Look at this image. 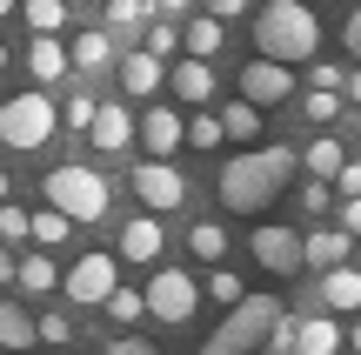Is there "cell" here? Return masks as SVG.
<instances>
[{
    "label": "cell",
    "mask_w": 361,
    "mask_h": 355,
    "mask_svg": "<svg viewBox=\"0 0 361 355\" xmlns=\"http://www.w3.org/2000/svg\"><path fill=\"white\" fill-rule=\"evenodd\" d=\"M288 181H295V148H241V155L221 168V208L261 215Z\"/></svg>",
    "instance_id": "cell-1"
},
{
    "label": "cell",
    "mask_w": 361,
    "mask_h": 355,
    "mask_svg": "<svg viewBox=\"0 0 361 355\" xmlns=\"http://www.w3.org/2000/svg\"><path fill=\"white\" fill-rule=\"evenodd\" d=\"M255 40L268 61H314L322 54V20H314V0H268L255 13Z\"/></svg>",
    "instance_id": "cell-2"
},
{
    "label": "cell",
    "mask_w": 361,
    "mask_h": 355,
    "mask_svg": "<svg viewBox=\"0 0 361 355\" xmlns=\"http://www.w3.org/2000/svg\"><path fill=\"white\" fill-rule=\"evenodd\" d=\"M281 315H288V308L274 302V295H241V302L228 308V322L207 335L201 355H255V349H268V335H274Z\"/></svg>",
    "instance_id": "cell-3"
},
{
    "label": "cell",
    "mask_w": 361,
    "mask_h": 355,
    "mask_svg": "<svg viewBox=\"0 0 361 355\" xmlns=\"http://www.w3.org/2000/svg\"><path fill=\"white\" fill-rule=\"evenodd\" d=\"M47 201L61 215H74V222H101L107 201H114V188H107L101 168H80V161H67V168L47 174Z\"/></svg>",
    "instance_id": "cell-4"
},
{
    "label": "cell",
    "mask_w": 361,
    "mask_h": 355,
    "mask_svg": "<svg viewBox=\"0 0 361 355\" xmlns=\"http://www.w3.org/2000/svg\"><path fill=\"white\" fill-rule=\"evenodd\" d=\"M54 101L47 94H13V101H0V141L20 148V155H34V148L54 141Z\"/></svg>",
    "instance_id": "cell-5"
},
{
    "label": "cell",
    "mask_w": 361,
    "mask_h": 355,
    "mask_svg": "<svg viewBox=\"0 0 361 355\" xmlns=\"http://www.w3.org/2000/svg\"><path fill=\"white\" fill-rule=\"evenodd\" d=\"M194 308H201V289H194L188 268H161L154 282H147V315L180 329V322H194Z\"/></svg>",
    "instance_id": "cell-6"
},
{
    "label": "cell",
    "mask_w": 361,
    "mask_h": 355,
    "mask_svg": "<svg viewBox=\"0 0 361 355\" xmlns=\"http://www.w3.org/2000/svg\"><path fill=\"white\" fill-rule=\"evenodd\" d=\"M61 289H67L74 308H107V295L121 289V262H114V255H80V262L67 268Z\"/></svg>",
    "instance_id": "cell-7"
},
{
    "label": "cell",
    "mask_w": 361,
    "mask_h": 355,
    "mask_svg": "<svg viewBox=\"0 0 361 355\" xmlns=\"http://www.w3.org/2000/svg\"><path fill=\"white\" fill-rule=\"evenodd\" d=\"M255 262L268 268V275H301L308 268V235H295V228H255Z\"/></svg>",
    "instance_id": "cell-8"
},
{
    "label": "cell",
    "mask_w": 361,
    "mask_h": 355,
    "mask_svg": "<svg viewBox=\"0 0 361 355\" xmlns=\"http://www.w3.org/2000/svg\"><path fill=\"white\" fill-rule=\"evenodd\" d=\"M241 94H247L255 107L295 101V67H288V61H268V54H261V61H247V67H241Z\"/></svg>",
    "instance_id": "cell-9"
},
{
    "label": "cell",
    "mask_w": 361,
    "mask_h": 355,
    "mask_svg": "<svg viewBox=\"0 0 361 355\" xmlns=\"http://www.w3.org/2000/svg\"><path fill=\"white\" fill-rule=\"evenodd\" d=\"M134 201H147L154 215H168V208H180V201H188V181H180L168 161L154 155V161H141V168H134Z\"/></svg>",
    "instance_id": "cell-10"
},
{
    "label": "cell",
    "mask_w": 361,
    "mask_h": 355,
    "mask_svg": "<svg viewBox=\"0 0 361 355\" xmlns=\"http://www.w3.org/2000/svg\"><path fill=\"white\" fill-rule=\"evenodd\" d=\"M180 141H188V121H180L174 107H147V114H141V148H147V155L168 161Z\"/></svg>",
    "instance_id": "cell-11"
},
{
    "label": "cell",
    "mask_w": 361,
    "mask_h": 355,
    "mask_svg": "<svg viewBox=\"0 0 361 355\" xmlns=\"http://www.w3.org/2000/svg\"><path fill=\"white\" fill-rule=\"evenodd\" d=\"M67 67H74V47H61L54 34H34V40H27V74H34V80H61Z\"/></svg>",
    "instance_id": "cell-12"
},
{
    "label": "cell",
    "mask_w": 361,
    "mask_h": 355,
    "mask_svg": "<svg viewBox=\"0 0 361 355\" xmlns=\"http://www.w3.org/2000/svg\"><path fill=\"white\" fill-rule=\"evenodd\" d=\"M161 255V222H154V208L147 215H134L128 228H121V262H154Z\"/></svg>",
    "instance_id": "cell-13"
},
{
    "label": "cell",
    "mask_w": 361,
    "mask_h": 355,
    "mask_svg": "<svg viewBox=\"0 0 361 355\" xmlns=\"http://www.w3.org/2000/svg\"><path fill=\"white\" fill-rule=\"evenodd\" d=\"M87 141L101 148V155H121V148L134 141V121H128V107H101V114H94V128H87Z\"/></svg>",
    "instance_id": "cell-14"
},
{
    "label": "cell",
    "mask_w": 361,
    "mask_h": 355,
    "mask_svg": "<svg viewBox=\"0 0 361 355\" xmlns=\"http://www.w3.org/2000/svg\"><path fill=\"white\" fill-rule=\"evenodd\" d=\"M40 315H27V302H0V349H34Z\"/></svg>",
    "instance_id": "cell-15"
},
{
    "label": "cell",
    "mask_w": 361,
    "mask_h": 355,
    "mask_svg": "<svg viewBox=\"0 0 361 355\" xmlns=\"http://www.w3.org/2000/svg\"><path fill=\"white\" fill-rule=\"evenodd\" d=\"M341 262H348V228H314L308 235V268L328 275V268H341Z\"/></svg>",
    "instance_id": "cell-16"
},
{
    "label": "cell",
    "mask_w": 361,
    "mask_h": 355,
    "mask_svg": "<svg viewBox=\"0 0 361 355\" xmlns=\"http://www.w3.org/2000/svg\"><path fill=\"white\" fill-rule=\"evenodd\" d=\"M161 80H168V74H161V54H128V61H121V88H128V94H154L161 88Z\"/></svg>",
    "instance_id": "cell-17"
},
{
    "label": "cell",
    "mask_w": 361,
    "mask_h": 355,
    "mask_svg": "<svg viewBox=\"0 0 361 355\" xmlns=\"http://www.w3.org/2000/svg\"><path fill=\"white\" fill-rule=\"evenodd\" d=\"M322 302L328 308H361V268H348V262L328 268L322 275Z\"/></svg>",
    "instance_id": "cell-18"
},
{
    "label": "cell",
    "mask_w": 361,
    "mask_h": 355,
    "mask_svg": "<svg viewBox=\"0 0 361 355\" xmlns=\"http://www.w3.org/2000/svg\"><path fill=\"white\" fill-rule=\"evenodd\" d=\"M174 94H188V107H201L207 94H214V74H207V61H201V54H188V61L174 67Z\"/></svg>",
    "instance_id": "cell-19"
},
{
    "label": "cell",
    "mask_w": 361,
    "mask_h": 355,
    "mask_svg": "<svg viewBox=\"0 0 361 355\" xmlns=\"http://www.w3.org/2000/svg\"><path fill=\"white\" fill-rule=\"evenodd\" d=\"M61 282H67V275L47 262V255H20V295H54Z\"/></svg>",
    "instance_id": "cell-20"
},
{
    "label": "cell",
    "mask_w": 361,
    "mask_h": 355,
    "mask_svg": "<svg viewBox=\"0 0 361 355\" xmlns=\"http://www.w3.org/2000/svg\"><path fill=\"white\" fill-rule=\"evenodd\" d=\"M107 61H114V34H107V27H80L74 67H107Z\"/></svg>",
    "instance_id": "cell-21"
},
{
    "label": "cell",
    "mask_w": 361,
    "mask_h": 355,
    "mask_svg": "<svg viewBox=\"0 0 361 355\" xmlns=\"http://www.w3.org/2000/svg\"><path fill=\"white\" fill-rule=\"evenodd\" d=\"M221 128H228V141H255V134H261V107L241 94V101L221 107Z\"/></svg>",
    "instance_id": "cell-22"
},
{
    "label": "cell",
    "mask_w": 361,
    "mask_h": 355,
    "mask_svg": "<svg viewBox=\"0 0 361 355\" xmlns=\"http://www.w3.org/2000/svg\"><path fill=\"white\" fill-rule=\"evenodd\" d=\"M301 168H308V174H322V181H335V174L348 168V155H341V141H328V134H322V141H308Z\"/></svg>",
    "instance_id": "cell-23"
},
{
    "label": "cell",
    "mask_w": 361,
    "mask_h": 355,
    "mask_svg": "<svg viewBox=\"0 0 361 355\" xmlns=\"http://www.w3.org/2000/svg\"><path fill=\"white\" fill-rule=\"evenodd\" d=\"M341 349V329L328 315H314V322H301V342H295V355H335Z\"/></svg>",
    "instance_id": "cell-24"
},
{
    "label": "cell",
    "mask_w": 361,
    "mask_h": 355,
    "mask_svg": "<svg viewBox=\"0 0 361 355\" xmlns=\"http://www.w3.org/2000/svg\"><path fill=\"white\" fill-rule=\"evenodd\" d=\"M107 315H114L121 329H134V322L147 315V289H114V295H107Z\"/></svg>",
    "instance_id": "cell-25"
},
{
    "label": "cell",
    "mask_w": 361,
    "mask_h": 355,
    "mask_svg": "<svg viewBox=\"0 0 361 355\" xmlns=\"http://www.w3.org/2000/svg\"><path fill=\"white\" fill-rule=\"evenodd\" d=\"M27 27H34V34H61L67 27V0H27Z\"/></svg>",
    "instance_id": "cell-26"
},
{
    "label": "cell",
    "mask_w": 361,
    "mask_h": 355,
    "mask_svg": "<svg viewBox=\"0 0 361 355\" xmlns=\"http://www.w3.org/2000/svg\"><path fill=\"white\" fill-rule=\"evenodd\" d=\"M67 235H74V215H61V208H40L34 215V241H40V248H54V241H67Z\"/></svg>",
    "instance_id": "cell-27"
},
{
    "label": "cell",
    "mask_w": 361,
    "mask_h": 355,
    "mask_svg": "<svg viewBox=\"0 0 361 355\" xmlns=\"http://www.w3.org/2000/svg\"><path fill=\"white\" fill-rule=\"evenodd\" d=\"M188 54H201V61L221 54V13H201V20L188 27Z\"/></svg>",
    "instance_id": "cell-28"
},
{
    "label": "cell",
    "mask_w": 361,
    "mask_h": 355,
    "mask_svg": "<svg viewBox=\"0 0 361 355\" xmlns=\"http://www.w3.org/2000/svg\"><path fill=\"white\" fill-rule=\"evenodd\" d=\"M0 241H34V215L20 201H0Z\"/></svg>",
    "instance_id": "cell-29"
},
{
    "label": "cell",
    "mask_w": 361,
    "mask_h": 355,
    "mask_svg": "<svg viewBox=\"0 0 361 355\" xmlns=\"http://www.w3.org/2000/svg\"><path fill=\"white\" fill-rule=\"evenodd\" d=\"M188 248L201 255V262H221V255H228V235H221L214 222H201V228H194V235H188Z\"/></svg>",
    "instance_id": "cell-30"
},
{
    "label": "cell",
    "mask_w": 361,
    "mask_h": 355,
    "mask_svg": "<svg viewBox=\"0 0 361 355\" xmlns=\"http://www.w3.org/2000/svg\"><path fill=\"white\" fill-rule=\"evenodd\" d=\"M221 141H228L221 114H194V121H188V148H221Z\"/></svg>",
    "instance_id": "cell-31"
},
{
    "label": "cell",
    "mask_w": 361,
    "mask_h": 355,
    "mask_svg": "<svg viewBox=\"0 0 361 355\" xmlns=\"http://www.w3.org/2000/svg\"><path fill=\"white\" fill-rule=\"evenodd\" d=\"M94 114H101V101H94V94H74V101L61 107V121H67L74 134H87V128H94Z\"/></svg>",
    "instance_id": "cell-32"
},
{
    "label": "cell",
    "mask_w": 361,
    "mask_h": 355,
    "mask_svg": "<svg viewBox=\"0 0 361 355\" xmlns=\"http://www.w3.org/2000/svg\"><path fill=\"white\" fill-rule=\"evenodd\" d=\"M40 342L67 349V342H74V315H67V308H54V315H40Z\"/></svg>",
    "instance_id": "cell-33"
},
{
    "label": "cell",
    "mask_w": 361,
    "mask_h": 355,
    "mask_svg": "<svg viewBox=\"0 0 361 355\" xmlns=\"http://www.w3.org/2000/svg\"><path fill=\"white\" fill-rule=\"evenodd\" d=\"M301 107H308V121H335L341 114V88H314Z\"/></svg>",
    "instance_id": "cell-34"
},
{
    "label": "cell",
    "mask_w": 361,
    "mask_h": 355,
    "mask_svg": "<svg viewBox=\"0 0 361 355\" xmlns=\"http://www.w3.org/2000/svg\"><path fill=\"white\" fill-rule=\"evenodd\" d=\"M147 20V0H107V27H141Z\"/></svg>",
    "instance_id": "cell-35"
},
{
    "label": "cell",
    "mask_w": 361,
    "mask_h": 355,
    "mask_svg": "<svg viewBox=\"0 0 361 355\" xmlns=\"http://www.w3.org/2000/svg\"><path fill=\"white\" fill-rule=\"evenodd\" d=\"M207 295H214V302H228V308H234V302H241L247 289H241V275H228V268H214V275H207Z\"/></svg>",
    "instance_id": "cell-36"
},
{
    "label": "cell",
    "mask_w": 361,
    "mask_h": 355,
    "mask_svg": "<svg viewBox=\"0 0 361 355\" xmlns=\"http://www.w3.org/2000/svg\"><path fill=\"white\" fill-rule=\"evenodd\" d=\"M141 47H147V54H161V61H168V54L180 47V34H174L168 20H161V27H147V40H141Z\"/></svg>",
    "instance_id": "cell-37"
},
{
    "label": "cell",
    "mask_w": 361,
    "mask_h": 355,
    "mask_svg": "<svg viewBox=\"0 0 361 355\" xmlns=\"http://www.w3.org/2000/svg\"><path fill=\"white\" fill-rule=\"evenodd\" d=\"M328 201H335V195H328V181L314 174V181L301 188V208H308V215H328Z\"/></svg>",
    "instance_id": "cell-38"
},
{
    "label": "cell",
    "mask_w": 361,
    "mask_h": 355,
    "mask_svg": "<svg viewBox=\"0 0 361 355\" xmlns=\"http://www.w3.org/2000/svg\"><path fill=\"white\" fill-rule=\"evenodd\" d=\"M107 355H161V349L147 342V335H114V342H107Z\"/></svg>",
    "instance_id": "cell-39"
},
{
    "label": "cell",
    "mask_w": 361,
    "mask_h": 355,
    "mask_svg": "<svg viewBox=\"0 0 361 355\" xmlns=\"http://www.w3.org/2000/svg\"><path fill=\"white\" fill-rule=\"evenodd\" d=\"M341 228H348V235H361V195H341Z\"/></svg>",
    "instance_id": "cell-40"
},
{
    "label": "cell",
    "mask_w": 361,
    "mask_h": 355,
    "mask_svg": "<svg viewBox=\"0 0 361 355\" xmlns=\"http://www.w3.org/2000/svg\"><path fill=\"white\" fill-rule=\"evenodd\" d=\"M314 88H348V74H341L335 61H322V67H314Z\"/></svg>",
    "instance_id": "cell-41"
},
{
    "label": "cell",
    "mask_w": 361,
    "mask_h": 355,
    "mask_svg": "<svg viewBox=\"0 0 361 355\" xmlns=\"http://www.w3.org/2000/svg\"><path fill=\"white\" fill-rule=\"evenodd\" d=\"M335 188H341V195H361V161H348V168L335 174Z\"/></svg>",
    "instance_id": "cell-42"
},
{
    "label": "cell",
    "mask_w": 361,
    "mask_h": 355,
    "mask_svg": "<svg viewBox=\"0 0 361 355\" xmlns=\"http://www.w3.org/2000/svg\"><path fill=\"white\" fill-rule=\"evenodd\" d=\"M0 282H20V255L13 248H0Z\"/></svg>",
    "instance_id": "cell-43"
},
{
    "label": "cell",
    "mask_w": 361,
    "mask_h": 355,
    "mask_svg": "<svg viewBox=\"0 0 361 355\" xmlns=\"http://www.w3.org/2000/svg\"><path fill=\"white\" fill-rule=\"evenodd\" d=\"M207 13H221V20H234V13H247V0H207Z\"/></svg>",
    "instance_id": "cell-44"
},
{
    "label": "cell",
    "mask_w": 361,
    "mask_h": 355,
    "mask_svg": "<svg viewBox=\"0 0 361 355\" xmlns=\"http://www.w3.org/2000/svg\"><path fill=\"white\" fill-rule=\"evenodd\" d=\"M348 54L361 61V7H355V20H348Z\"/></svg>",
    "instance_id": "cell-45"
},
{
    "label": "cell",
    "mask_w": 361,
    "mask_h": 355,
    "mask_svg": "<svg viewBox=\"0 0 361 355\" xmlns=\"http://www.w3.org/2000/svg\"><path fill=\"white\" fill-rule=\"evenodd\" d=\"M348 101H361V67H355V74H348Z\"/></svg>",
    "instance_id": "cell-46"
},
{
    "label": "cell",
    "mask_w": 361,
    "mask_h": 355,
    "mask_svg": "<svg viewBox=\"0 0 361 355\" xmlns=\"http://www.w3.org/2000/svg\"><path fill=\"white\" fill-rule=\"evenodd\" d=\"M13 7H20V0H0V20H7V13H13Z\"/></svg>",
    "instance_id": "cell-47"
},
{
    "label": "cell",
    "mask_w": 361,
    "mask_h": 355,
    "mask_svg": "<svg viewBox=\"0 0 361 355\" xmlns=\"http://www.w3.org/2000/svg\"><path fill=\"white\" fill-rule=\"evenodd\" d=\"M154 7H168V13H174V7H188V0H154Z\"/></svg>",
    "instance_id": "cell-48"
},
{
    "label": "cell",
    "mask_w": 361,
    "mask_h": 355,
    "mask_svg": "<svg viewBox=\"0 0 361 355\" xmlns=\"http://www.w3.org/2000/svg\"><path fill=\"white\" fill-rule=\"evenodd\" d=\"M0 201H7V174H0Z\"/></svg>",
    "instance_id": "cell-49"
},
{
    "label": "cell",
    "mask_w": 361,
    "mask_h": 355,
    "mask_svg": "<svg viewBox=\"0 0 361 355\" xmlns=\"http://www.w3.org/2000/svg\"><path fill=\"white\" fill-rule=\"evenodd\" d=\"M355 349H361V322H355Z\"/></svg>",
    "instance_id": "cell-50"
},
{
    "label": "cell",
    "mask_w": 361,
    "mask_h": 355,
    "mask_svg": "<svg viewBox=\"0 0 361 355\" xmlns=\"http://www.w3.org/2000/svg\"><path fill=\"white\" fill-rule=\"evenodd\" d=\"M0 67H7V47H0Z\"/></svg>",
    "instance_id": "cell-51"
}]
</instances>
